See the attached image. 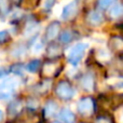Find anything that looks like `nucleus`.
<instances>
[{
  "mask_svg": "<svg viewBox=\"0 0 123 123\" xmlns=\"http://www.w3.org/2000/svg\"><path fill=\"white\" fill-rule=\"evenodd\" d=\"M112 3H113V1H110V0H103V1H98L97 4L102 10H106V9L110 8Z\"/></svg>",
  "mask_w": 123,
  "mask_h": 123,
  "instance_id": "6ab92c4d",
  "label": "nucleus"
},
{
  "mask_svg": "<svg viewBox=\"0 0 123 123\" xmlns=\"http://www.w3.org/2000/svg\"><path fill=\"white\" fill-rule=\"evenodd\" d=\"M78 1H71L68 4H66L63 8V11H62L61 17L64 21H68V19H71L76 16L77 12H78Z\"/></svg>",
  "mask_w": 123,
  "mask_h": 123,
  "instance_id": "39448f33",
  "label": "nucleus"
},
{
  "mask_svg": "<svg viewBox=\"0 0 123 123\" xmlns=\"http://www.w3.org/2000/svg\"><path fill=\"white\" fill-rule=\"evenodd\" d=\"M17 82L16 79L9 78L6 80L2 81L0 83V99H8L14 94L15 90L17 87Z\"/></svg>",
  "mask_w": 123,
  "mask_h": 123,
  "instance_id": "f03ea898",
  "label": "nucleus"
},
{
  "mask_svg": "<svg viewBox=\"0 0 123 123\" xmlns=\"http://www.w3.org/2000/svg\"><path fill=\"white\" fill-rule=\"evenodd\" d=\"M39 30V25L35 22H30V23L27 24V26L25 27V30H24V34L25 36L30 37V36H34L35 34H37V31Z\"/></svg>",
  "mask_w": 123,
  "mask_h": 123,
  "instance_id": "f8f14e48",
  "label": "nucleus"
},
{
  "mask_svg": "<svg viewBox=\"0 0 123 123\" xmlns=\"http://www.w3.org/2000/svg\"><path fill=\"white\" fill-rule=\"evenodd\" d=\"M80 84L83 90L87 92H92L94 90V84H95V80H94V76L90 72L84 74L82 78L80 79Z\"/></svg>",
  "mask_w": 123,
  "mask_h": 123,
  "instance_id": "423d86ee",
  "label": "nucleus"
},
{
  "mask_svg": "<svg viewBox=\"0 0 123 123\" xmlns=\"http://www.w3.org/2000/svg\"><path fill=\"white\" fill-rule=\"evenodd\" d=\"M21 108H22V105H21V103L19 102H12L10 105H9L8 111H9V113H10L11 116H15V115H17V113L19 112Z\"/></svg>",
  "mask_w": 123,
  "mask_h": 123,
  "instance_id": "ddd939ff",
  "label": "nucleus"
},
{
  "mask_svg": "<svg viewBox=\"0 0 123 123\" xmlns=\"http://www.w3.org/2000/svg\"><path fill=\"white\" fill-rule=\"evenodd\" d=\"M40 67V61L39 60H34L27 64L26 66V70L29 72H36Z\"/></svg>",
  "mask_w": 123,
  "mask_h": 123,
  "instance_id": "2eb2a0df",
  "label": "nucleus"
},
{
  "mask_svg": "<svg viewBox=\"0 0 123 123\" xmlns=\"http://www.w3.org/2000/svg\"><path fill=\"white\" fill-rule=\"evenodd\" d=\"M58 118L64 123H74V119H76L74 118V113L68 107H64V108L61 109L60 113H58Z\"/></svg>",
  "mask_w": 123,
  "mask_h": 123,
  "instance_id": "1a4fd4ad",
  "label": "nucleus"
},
{
  "mask_svg": "<svg viewBox=\"0 0 123 123\" xmlns=\"http://www.w3.org/2000/svg\"><path fill=\"white\" fill-rule=\"evenodd\" d=\"M61 25L58 22H52L49 26H48L47 30H45V38L48 40H53L55 37H57L58 32H60Z\"/></svg>",
  "mask_w": 123,
  "mask_h": 123,
  "instance_id": "6e6552de",
  "label": "nucleus"
},
{
  "mask_svg": "<svg viewBox=\"0 0 123 123\" xmlns=\"http://www.w3.org/2000/svg\"><path fill=\"white\" fill-rule=\"evenodd\" d=\"M103 22H104V17H103V14L99 11H91L87 14V23L93 27L99 26Z\"/></svg>",
  "mask_w": 123,
  "mask_h": 123,
  "instance_id": "0eeeda50",
  "label": "nucleus"
},
{
  "mask_svg": "<svg viewBox=\"0 0 123 123\" xmlns=\"http://www.w3.org/2000/svg\"><path fill=\"white\" fill-rule=\"evenodd\" d=\"M115 86L117 87V89H121V90H123V79H122V80H120V81H118V82L115 84Z\"/></svg>",
  "mask_w": 123,
  "mask_h": 123,
  "instance_id": "b1692460",
  "label": "nucleus"
},
{
  "mask_svg": "<svg viewBox=\"0 0 123 123\" xmlns=\"http://www.w3.org/2000/svg\"><path fill=\"white\" fill-rule=\"evenodd\" d=\"M13 56H15V57H21V56L25 55L26 54V49L25 47H23V45H18V47H16L14 50H13Z\"/></svg>",
  "mask_w": 123,
  "mask_h": 123,
  "instance_id": "dca6fc26",
  "label": "nucleus"
},
{
  "mask_svg": "<svg viewBox=\"0 0 123 123\" xmlns=\"http://www.w3.org/2000/svg\"><path fill=\"white\" fill-rule=\"evenodd\" d=\"M48 52H49L50 56H57L58 54H60L61 50H60V47H58V45L51 44L49 48V50H48Z\"/></svg>",
  "mask_w": 123,
  "mask_h": 123,
  "instance_id": "f3484780",
  "label": "nucleus"
},
{
  "mask_svg": "<svg viewBox=\"0 0 123 123\" xmlns=\"http://www.w3.org/2000/svg\"><path fill=\"white\" fill-rule=\"evenodd\" d=\"M42 47H43V44L41 42H36L34 44V50L36 52H38V51H40V50L42 49Z\"/></svg>",
  "mask_w": 123,
  "mask_h": 123,
  "instance_id": "5701e85b",
  "label": "nucleus"
},
{
  "mask_svg": "<svg viewBox=\"0 0 123 123\" xmlns=\"http://www.w3.org/2000/svg\"><path fill=\"white\" fill-rule=\"evenodd\" d=\"M9 74V70L6 69V68H0V79L4 78V77H6Z\"/></svg>",
  "mask_w": 123,
  "mask_h": 123,
  "instance_id": "4be33fe9",
  "label": "nucleus"
},
{
  "mask_svg": "<svg viewBox=\"0 0 123 123\" xmlns=\"http://www.w3.org/2000/svg\"><path fill=\"white\" fill-rule=\"evenodd\" d=\"M96 123H110L107 119H105V118H99V119L96 120Z\"/></svg>",
  "mask_w": 123,
  "mask_h": 123,
  "instance_id": "393cba45",
  "label": "nucleus"
},
{
  "mask_svg": "<svg viewBox=\"0 0 123 123\" xmlns=\"http://www.w3.org/2000/svg\"><path fill=\"white\" fill-rule=\"evenodd\" d=\"M52 123H61V122H58V121H53Z\"/></svg>",
  "mask_w": 123,
  "mask_h": 123,
  "instance_id": "cd10ccee",
  "label": "nucleus"
},
{
  "mask_svg": "<svg viewBox=\"0 0 123 123\" xmlns=\"http://www.w3.org/2000/svg\"><path fill=\"white\" fill-rule=\"evenodd\" d=\"M71 40H72V31H71V30L66 29V30H64V31L61 34L60 41L62 43L66 44V43H69Z\"/></svg>",
  "mask_w": 123,
  "mask_h": 123,
  "instance_id": "4468645a",
  "label": "nucleus"
},
{
  "mask_svg": "<svg viewBox=\"0 0 123 123\" xmlns=\"http://www.w3.org/2000/svg\"><path fill=\"white\" fill-rule=\"evenodd\" d=\"M57 111V104L54 100H49L44 106V116L45 118H51Z\"/></svg>",
  "mask_w": 123,
  "mask_h": 123,
  "instance_id": "9b49d317",
  "label": "nucleus"
},
{
  "mask_svg": "<svg viewBox=\"0 0 123 123\" xmlns=\"http://www.w3.org/2000/svg\"><path fill=\"white\" fill-rule=\"evenodd\" d=\"M8 31H6V30H2V31H0V42H3V41L6 40V38H8Z\"/></svg>",
  "mask_w": 123,
  "mask_h": 123,
  "instance_id": "aec40b11",
  "label": "nucleus"
},
{
  "mask_svg": "<svg viewBox=\"0 0 123 123\" xmlns=\"http://www.w3.org/2000/svg\"><path fill=\"white\" fill-rule=\"evenodd\" d=\"M109 16L111 18H119L123 16V4L121 2H113L109 8Z\"/></svg>",
  "mask_w": 123,
  "mask_h": 123,
  "instance_id": "9d476101",
  "label": "nucleus"
},
{
  "mask_svg": "<svg viewBox=\"0 0 123 123\" xmlns=\"http://www.w3.org/2000/svg\"><path fill=\"white\" fill-rule=\"evenodd\" d=\"M2 119H3V112H2V111L0 110V122L2 121Z\"/></svg>",
  "mask_w": 123,
  "mask_h": 123,
  "instance_id": "bb28decb",
  "label": "nucleus"
},
{
  "mask_svg": "<svg viewBox=\"0 0 123 123\" xmlns=\"http://www.w3.org/2000/svg\"><path fill=\"white\" fill-rule=\"evenodd\" d=\"M53 4H54V1H47L44 3V6H45V8H47V9H50L52 6H53Z\"/></svg>",
  "mask_w": 123,
  "mask_h": 123,
  "instance_id": "a878e982",
  "label": "nucleus"
},
{
  "mask_svg": "<svg viewBox=\"0 0 123 123\" xmlns=\"http://www.w3.org/2000/svg\"><path fill=\"white\" fill-rule=\"evenodd\" d=\"M78 112L81 116H90L94 111V102L91 97H83L78 102L77 105Z\"/></svg>",
  "mask_w": 123,
  "mask_h": 123,
  "instance_id": "20e7f679",
  "label": "nucleus"
},
{
  "mask_svg": "<svg viewBox=\"0 0 123 123\" xmlns=\"http://www.w3.org/2000/svg\"><path fill=\"white\" fill-rule=\"evenodd\" d=\"M28 107H30V108H37L38 107V102L36 99L28 100Z\"/></svg>",
  "mask_w": 123,
  "mask_h": 123,
  "instance_id": "412c9836",
  "label": "nucleus"
},
{
  "mask_svg": "<svg viewBox=\"0 0 123 123\" xmlns=\"http://www.w3.org/2000/svg\"><path fill=\"white\" fill-rule=\"evenodd\" d=\"M87 48H89V44L85 42H79V43H76L74 45H72L67 55L68 62L71 65L77 66L83 58Z\"/></svg>",
  "mask_w": 123,
  "mask_h": 123,
  "instance_id": "f257e3e1",
  "label": "nucleus"
},
{
  "mask_svg": "<svg viewBox=\"0 0 123 123\" xmlns=\"http://www.w3.org/2000/svg\"><path fill=\"white\" fill-rule=\"evenodd\" d=\"M55 93L62 99L68 100V99H71L76 95V90L68 81H61L56 85Z\"/></svg>",
  "mask_w": 123,
  "mask_h": 123,
  "instance_id": "7ed1b4c3",
  "label": "nucleus"
},
{
  "mask_svg": "<svg viewBox=\"0 0 123 123\" xmlns=\"http://www.w3.org/2000/svg\"><path fill=\"white\" fill-rule=\"evenodd\" d=\"M24 70H25V67L23 65H21V64H16V65L12 66V68H11V71L14 72L15 74H18V76H21L23 74Z\"/></svg>",
  "mask_w": 123,
  "mask_h": 123,
  "instance_id": "a211bd4d",
  "label": "nucleus"
}]
</instances>
